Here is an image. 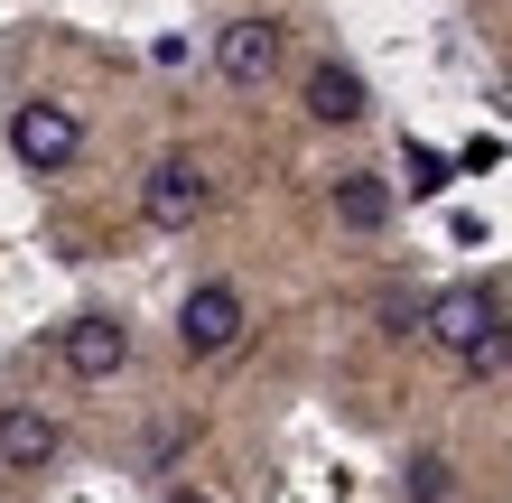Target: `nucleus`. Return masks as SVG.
Returning <instances> with one entry per match:
<instances>
[{
    "label": "nucleus",
    "instance_id": "1",
    "mask_svg": "<svg viewBox=\"0 0 512 503\" xmlns=\"http://www.w3.org/2000/svg\"><path fill=\"white\" fill-rule=\"evenodd\" d=\"M205 205H215V177H205V168H196L187 150H168L159 168L140 177V215L159 224V233H187V224L205 215Z\"/></svg>",
    "mask_w": 512,
    "mask_h": 503
},
{
    "label": "nucleus",
    "instance_id": "2",
    "mask_svg": "<svg viewBox=\"0 0 512 503\" xmlns=\"http://www.w3.org/2000/svg\"><path fill=\"white\" fill-rule=\"evenodd\" d=\"M177 345H187V354H233V345H243V289H233V280L187 289V308H177Z\"/></svg>",
    "mask_w": 512,
    "mask_h": 503
},
{
    "label": "nucleus",
    "instance_id": "3",
    "mask_svg": "<svg viewBox=\"0 0 512 503\" xmlns=\"http://www.w3.org/2000/svg\"><path fill=\"white\" fill-rule=\"evenodd\" d=\"M10 150L38 168V177H56V168L84 150V122H75L66 103H19V112H10Z\"/></svg>",
    "mask_w": 512,
    "mask_h": 503
},
{
    "label": "nucleus",
    "instance_id": "4",
    "mask_svg": "<svg viewBox=\"0 0 512 503\" xmlns=\"http://www.w3.org/2000/svg\"><path fill=\"white\" fill-rule=\"evenodd\" d=\"M56 354H66L75 382H112L131 364V336H122V317H75V327L56 336Z\"/></svg>",
    "mask_w": 512,
    "mask_h": 503
},
{
    "label": "nucleus",
    "instance_id": "5",
    "mask_svg": "<svg viewBox=\"0 0 512 503\" xmlns=\"http://www.w3.org/2000/svg\"><path fill=\"white\" fill-rule=\"evenodd\" d=\"M215 66H224V84H270V66H280V19H233L215 38Z\"/></svg>",
    "mask_w": 512,
    "mask_h": 503
},
{
    "label": "nucleus",
    "instance_id": "6",
    "mask_svg": "<svg viewBox=\"0 0 512 503\" xmlns=\"http://www.w3.org/2000/svg\"><path fill=\"white\" fill-rule=\"evenodd\" d=\"M308 112H317L326 131H354V122L373 112V94H364V75H354V66L326 56V66H308Z\"/></svg>",
    "mask_w": 512,
    "mask_h": 503
},
{
    "label": "nucleus",
    "instance_id": "7",
    "mask_svg": "<svg viewBox=\"0 0 512 503\" xmlns=\"http://www.w3.org/2000/svg\"><path fill=\"white\" fill-rule=\"evenodd\" d=\"M494 317H503V308H494V289H447V299H429V336H438L447 354H466L475 336L494 327Z\"/></svg>",
    "mask_w": 512,
    "mask_h": 503
},
{
    "label": "nucleus",
    "instance_id": "8",
    "mask_svg": "<svg viewBox=\"0 0 512 503\" xmlns=\"http://www.w3.org/2000/svg\"><path fill=\"white\" fill-rule=\"evenodd\" d=\"M336 224L345 233H382L391 224V177L382 168H345L336 177Z\"/></svg>",
    "mask_w": 512,
    "mask_h": 503
},
{
    "label": "nucleus",
    "instance_id": "9",
    "mask_svg": "<svg viewBox=\"0 0 512 503\" xmlns=\"http://www.w3.org/2000/svg\"><path fill=\"white\" fill-rule=\"evenodd\" d=\"M47 457H56V420L47 410H0V466H10V476H38Z\"/></svg>",
    "mask_w": 512,
    "mask_h": 503
},
{
    "label": "nucleus",
    "instance_id": "10",
    "mask_svg": "<svg viewBox=\"0 0 512 503\" xmlns=\"http://www.w3.org/2000/svg\"><path fill=\"white\" fill-rule=\"evenodd\" d=\"M457 364H466L475 382H494V373H512V317H494V327H485V336H475V345L457 354Z\"/></svg>",
    "mask_w": 512,
    "mask_h": 503
},
{
    "label": "nucleus",
    "instance_id": "11",
    "mask_svg": "<svg viewBox=\"0 0 512 503\" xmlns=\"http://www.w3.org/2000/svg\"><path fill=\"white\" fill-rule=\"evenodd\" d=\"M401 485H410V503H438V494H447V457H410Z\"/></svg>",
    "mask_w": 512,
    "mask_h": 503
},
{
    "label": "nucleus",
    "instance_id": "12",
    "mask_svg": "<svg viewBox=\"0 0 512 503\" xmlns=\"http://www.w3.org/2000/svg\"><path fill=\"white\" fill-rule=\"evenodd\" d=\"M447 187V159L438 150H419V140H410V196H438Z\"/></svg>",
    "mask_w": 512,
    "mask_h": 503
},
{
    "label": "nucleus",
    "instance_id": "13",
    "mask_svg": "<svg viewBox=\"0 0 512 503\" xmlns=\"http://www.w3.org/2000/svg\"><path fill=\"white\" fill-rule=\"evenodd\" d=\"M168 503H205V494H168Z\"/></svg>",
    "mask_w": 512,
    "mask_h": 503
}]
</instances>
